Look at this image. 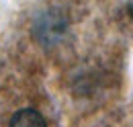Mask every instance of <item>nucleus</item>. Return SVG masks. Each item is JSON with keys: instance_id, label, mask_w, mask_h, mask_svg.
<instances>
[{"instance_id": "f257e3e1", "label": "nucleus", "mask_w": 133, "mask_h": 127, "mask_svg": "<svg viewBox=\"0 0 133 127\" xmlns=\"http://www.w3.org/2000/svg\"><path fill=\"white\" fill-rule=\"evenodd\" d=\"M68 31V18L59 10H45L35 18L33 25V35L35 39L43 45H53L57 43Z\"/></svg>"}, {"instance_id": "f03ea898", "label": "nucleus", "mask_w": 133, "mask_h": 127, "mask_svg": "<svg viewBox=\"0 0 133 127\" xmlns=\"http://www.w3.org/2000/svg\"><path fill=\"white\" fill-rule=\"evenodd\" d=\"M10 127H47L45 119L41 113L35 109H23V111L15 113V117L10 119Z\"/></svg>"}, {"instance_id": "7ed1b4c3", "label": "nucleus", "mask_w": 133, "mask_h": 127, "mask_svg": "<svg viewBox=\"0 0 133 127\" xmlns=\"http://www.w3.org/2000/svg\"><path fill=\"white\" fill-rule=\"evenodd\" d=\"M129 10L133 12V0H129Z\"/></svg>"}]
</instances>
